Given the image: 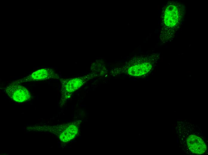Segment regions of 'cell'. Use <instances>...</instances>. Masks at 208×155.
<instances>
[{
    "label": "cell",
    "instance_id": "obj_1",
    "mask_svg": "<svg viewBox=\"0 0 208 155\" xmlns=\"http://www.w3.org/2000/svg\"><path fill=\"white\" fill-rule=\"evenodd\" d=\"M184 13L182 4L178 1H170L164 6L162 12L160 38L167 42L174 38L181 23Z\"/></svg>",
    "mask_w": 208,
    "mask_h": 155
},
{
    "label": "cell",
    "instance_id": "obj_3",
    "mask_svg": "<svg viewBox=\"0 0 208 155\" xmlns=\"http://www.w3.org/2000/svg\"><path fill=\"white\" fill-rule=\"evenodd\" d=\"M153 56H142L134 58L120 68V73H124L134 77L144 75L152 68L155 59Z\"/></svg>",
    "mask_w": 208,
    "mask_h": 155
},
{
    "label": "cell",
    "instance_id": "obj_4",
    "mask_svg": "<svg viewBox=\"0 0 208 155\" xmlns=\"http://www.w3.org/2000/svg\"><path fill=\"white\" fill-rule=\"evenodd\" d=\"M5 90L8 96L17 102L26 101L31 97L29 91L25 87L19 84L11 83L6 87Z\"/></svg>",
    "mask_w": 208,
    "mask_h": 155
},
{
    "label": "cell",
    "instance_id": "obj_2",
    "mask_svg": "<svg viewBox=\"0 0 208 155\" xmlns=\"http://www.w3.org/2000/svg\"><path fill=\"white\" fill-rule=\"evenodd\" d=\"M27 131L50 132L55 135L62 142H67L73 139L78 132V127L74 123L54 125H34L27 127Z\"/></svg>",
    "mask_w": 208,
    "mask_h": 155
},
{
    "label": "cell",
    "instance_id": "obj_7",
    "mask_svg": "<svg viewBox=\"0 0 208 155\" xmlns=\"http://www.w3.org/2000/svg\"><path fill=\"white\" fill-rule=\"evenodd\" d=\"M186 143L189 149L194 154H203L206 149V145L203 140L195 135L189 136L186 139Z\"/></svg>",
    "mask_w": 208,
    "mask_h": 155
},
{
    "label": "cell",
    "instance_id": "obj_5",
    "mask_svg": "<svg viewBox=\"0 0 208 155\" xmlns=\"http://www.w3.org/2000/svg\"><path fill=\"white\" fill-rule=\"evenodd\" d=\"M58 75L52 69L47 68L39 69L24 78L12 82L20 84L32 81L45 80L50 78H58Z\"/></svg>",
    "mask_w": 208,
    "mask_h": 155
},
{
    "label": "cell",
    "instance_id": "obj_6",
    "mask_svg": "<svg viewBox=\"0 0 208 155\" xmlns=\"http://www.w3.org/2000/svg\"><path fill=\"white\" fill-rule=\"evenodd\" d=\"M83 78L81 79L79 78L73 79L74 82L72 79L61 80L62 97L63 99L68 98L71 93L82 85L86 80Z\"/></svg>",
    "mask_w": 208,
    "mask_h": 155
}]
</instances>
